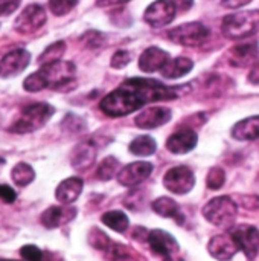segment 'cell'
Masks as SVG:
<instances>
[{"label": "cell", "mask_w": 259, "mask_h": 261, "mask_svg": "<svg viewBox=\"0 0 259 261\" xmlns=\"http://www.w3.org/2000/svg\"><path fill=\"white\" fill-rule=\"evenodd\" d=\"M64 50H66V43L64 41H56V43H53V44H50V46H47L44 49V52L38 57V63L43 66V64L58 61L64 55Z\"/></svg>", "instance_id": "83f0119b"}, {"label": "cell", "mask_w": 259, "mask_h": 261, "mask_svg": "<svg viewBox=\"0 0 259 261\" xmlns=\"http://www.w3.org/2000/svg\"><path fill=\"white\" fill-rule=\"evenodd\" d=\"M15 199H17V194L11 187L0 185V200H3L5 203H12L15 202Z\"/></svg>", "instance_id": "8d00e7d4"}, {"label": "cell", "mask_w": 259, "mask_h": 261, "mask_svg": "<svg viewBox=\"0 0 259 261\" xmlns=\"http://www.w3.org/2000/svg\"><path fill=\"white\" fill-rule=\"evenodd\" d=\"M172 118V112L166 107H150L143 112H140L136 119L134 124L139 128H157L160 125H165L166 122H169Z\"/></svg>", "instance_id": "5bb4252c"}, {"label": "cell", "mask_w": 259, "mask_h": 261, "mask_svg": "<svg viewBox=\"0 0 259 261\" xmlns=\"http://www.w3.org/2000/svg\"><path fill=\"white\" fill-rule=\"evenodd\" d=\"M118 170H119L118 159L113 158V156H108L102 162H99V167L96 170V176H98L99 180H110L111 177L116 176Z\"/></svg>", "instance_id": "f1b7e54d"}, {"label": "cell", "mask_w": 259, "mask_h": 261, "mask_svg": "<svg viewBox=\"0 0 259 261\" xmlns=\"http://www.w3.org/2000/svg\"><path fill=\"white\" fill-rule=\"evenodd\" d=\"M192 67H194V63L189 58L177 57L174 60H168L166 64L160 69V72H162V75L165 78L176 80V78H180V76L188 75L192 70Z\"/></svg>", "instance_id": "603a6c76"}, {"label": "cell", "mask_w": 259, "mask_h": 261, "mask_svg": "<svg viewBox=\"0 0 259 261\" xmlns=\"http://www.w3.org/2000/svg\"><path fill=\"white\" fill-rule=\"evenodd\" d=\"M82 187H84V184L79 177H69L58 185V188L55 191V197L60 203L70 205L81 196Z\"/></svg>", "instance_id": "44dd1931"}, {"label": "cell", "mask_w": 259, "mask_h": 261, "mask_svg": "<svg viewBox=\"0 0 259 261\" xmlns=\"http://www.w3.org/2000/svg\"><path fill=\"white\" fill-rule=\"evenodd\" d=\"M176 8L169 0H156L145 11V21L153 28H163L176 17Z\"/></svg>", "instance_id": "30bf717a"}, {"label": "cell", "mask_w": 259, "mask_h": 261, "mask_svg": "<svg viewBox=\"0 0 259 261\" xmlns=\"http://www.w3.org/2000/svg\"><path fill=\"white\" fill-rule=\"evenodd\" d=\"M179 87H169L151 78H130L116 90L108 93L99 104L101 110L111 116H127L140 110L150 102L174 99L179 96Z\"/></svg>", "instance_id": "6da1fadb"}, {"label": "cell", "mask_w": 259, "mask_h": 261, "mask_svg": "<svg viewBox=\"0 0 259 261\" xmlns=\"http://www.w3.org/2000/svg\"><path fill=\"white\" fill-rule=\"evenodd\" d=\"M89 242H90V245L93 248L101 249V251H107L108 246L111 245V240L102 231H98V229H92V234L89 237Z\"/></svg>", "instance_id": "1f68e13d"}, {"label": "cell", "mask_w": 259, "mask_h": 261, "mask_svg": "<svg viewBox=\"0 0 259 261\" xmlns=\"http://www.w3.org/2000/svg\"><path fill=\"white\" fill-rule=\"evenodd\" d=\"M147 240H148V245H150L151 251L156 252L157 255H162L163 258L171 257L174 252L179 251L177 240L171 234H168L166 231L154 229L147 236Z\"/></svg>", "instance_id": "9a60e30c"}, {"label": "cell", "mask_w": 259, "mask_h": 261, "mask_svg": "<svg viewBox=\"0 0 259 261\" xmlns=\"http://www.w3.org/2000/svg\"><path fill=\"white\" fill-rule=\"evenodd\" d=\"M131 61V54L128 50H116L114 55L111 57V67L114 69H122Z\"/></svg>", "instance_id": "836d02e7"}, {"label": "cell", "mask_w": 259, "mask_h": 261, "mask_svg": "<svg viewBox=\"0 0 259 261\" xmlns=\"http://www.w3.org/2000/svg\"><path fill=\"white\" fill-rule=\"evenodd\" d=\"M127 2H130V0H98L96 3L99 6H111V5H122Z\"/></svg>", "instance_id": "b9f144b4"}, {"label": "cell", "mask_w": 259, "mask_h": 261, "mask_svg": "<svg viewBox=\"0 0 259 261\" xmlns=\"http://www.w3.org/2000/svg\"><path fill=\"white\" fill-rule=\"evenodd\" d=\"M250 2H252V0H221L223 6L231 8V9H237V8L246 6V5H249Z\"/></svg>", "instance_id": "ab89813d"}, {"label": "cell", "mask_w": 259, "mask_h": 261, "mask_svg": "<svg viewBox=\"0 0 259 261\" xmlns=\"http://www.w3.org/2000/svg\"><path fill=\"white\" fill-rule=\"evenodd\" d=\"M163 185L168 191L174 194H188L195 185V176L189 167H174L166 171L163 177Z\"/></svg>", "instance_id": "ba28073f"}, {"label": "cell", "mask_w": 259, "mask_h": 261, "mask_svg": "<svg viewBox=\"0 0 259 261\" xmlns=\"http://www.w3.org/2000/svg\"><path fill=\"white\" fill-rule=\"evenodd\" d=\"M82 40L85 41V44L89 47H98L102 44V34H99L96 31H90L82 37Z\"/></svg>", "instance_id": "d590c367"}, {"label": "cell", "mask_w": 259, "mask_h": 261, "mask_svg": "<svg viewBox=\"0 0 259 261\" xmlns=\"http://www.w3.org/2000/svg\"><path fill=\"white\" fill-rule=\"evenodd\" d=\"M31 61V54L26 49H14L0 60V76L11 78L21 73Z\"/></svg>", "instance_id": "8fae6325"}, {"label": "cell", "mask_w": 259, "mask_h": 261, "mask_svg": "<svg viewBox=\"0 0 259 261\" xmlns=\"http://www.w3.org/2000/svg\"><path fill=\"white\" fill-rule=\"evenodd\" d=\"M20 255L26 261H43V252L34 246V245H26L20 249Z\"/></svg>", "instance_id": "d6a6232c"}, {"label": "cell", "mask_w": 259, "mask_h": 261, "mask_svg": "<svg viewBox=\"0 0 259 261\" xmlns=\"http://www.w3.org/2000/svg\"><path fill=\"white\" fill-rule=\"evenodd\" d=\"M128 148H130L131 154L145 158V156H151V154L156 153L157 144L151 136H137L136 139L131 141Z\"/></svg>", "instance_id": "d4e9b609"}, {"label": "cell", "mask_w": 259, "mask_h": 261, "mask_svg": "<svg viewBox=\"0 0 259 261\" xmlns=\"http://www.w3.org/2000/svg\"><path fill=\"white\" fill-rule=\"evenodd\" d=\"M232 136L238 141H255L259 138V115L240 121L232 128Z\"/></svg>", "instance_id": "7402d4cb"}, {"label": "cell", "mask_w": 259, "mask_h": 261, "mask_svg": "<svg viewBox=\"0 0 259 261\" xmlns=\"http://www.w3.org/2000/svg\"><path fill=\"white\" fill-rule=\"evenodd\" d=\"M241 205H243L246 210H258L259 197L258 196H243V197H241Z\"/></svg>", "instance_id": "74e56055"}, {"label": "cell", "mask_w": 259, "mask_h": 261, "mask_svg": "<svg viewBox=\"0 0 259 261\" xmlns=\"http://www.w3.org/2000/svg\"><path fill=\"white\" fill-rule=\"evenodd\" d=\"M197 133L192 128H180L172 133L166 141V148L174 154H185L195 148L197 145Z\"/></svg>", "instance_id": "2e32d148"}, {"label": "cell", "mask_w": 259, "mask_h": 261, "mask_svg": "<svg viewBox=\"0 0 259 261\" xmlns=\"http://www.w3.org/2000/svg\"><path fill=\"white\" fill-rule=\"evenodd\" d=\"M0 261H17V260H8V258H0Z\"/></svg>", "instance_id": "7bdbcfd3"}, {"label": "cell", "mask_w": 259, "mask_h": 261, "mask_svg": "<svg viewBox=\"0 0 259 261\" xmlns=\"http://www.w3.org/2000/svg\"><path fill=\"white\" fill-rule=\"evenodd\" d=\"M221 31L229 40H244L255 35L259 32V9L226 15L221 23Z\"/></svg>", "instance_id": "3957f363"}, {"label": "cell", "mask_w": 259, "mask_h": 261, "mask_svg": "<svg viewBox=\"0 0 259 261\" xmlns=\"http://www.w3.org/2000/svg\"><path fill=\"white\" fill-rule=\"evenodd\" d=\"M249 80H250L252 83L259 84V63L253 64V67H252V70H250V75H249Z\"/></svg>", "instance_id": "60d3db41"}, {"label": "cell", "mask_w": 259, "mask_h": 261, "mask_svg": "<svg viewBox=\"0 0 259 261\" xmlns=\"http://www.w3.org/2000/svg\"><path fill=\"white\" fill-rule=\"evenodd\" d=\"M259 55V46L256 41H247V43H240L237 46H234L229 52H227V60L232 66L237 67H244L249 66L252 63H255V60Z\"/></svg>", "instance_id": "e0dca14e"}, {"label": "cell", "mask_w": 259, "mask_h": 261, "mask_svg": "<svg viewBox=\"0 0 259 261\" xmlns=\"http://www.w3.org/2000/svg\"><path fill=\"white\" fill-rule=\"evenodd\" d=\"M76 217V210L72 206H50L41 214V225L47 229L60 228Z\"/></svg>", "instance_id": "ac0fdd59"}, {"label": "cell", "mask_w": 259, "mask_h": 261, "mask_svg": "<svg viewBox=\"0 0 259 261\" xmlns=\"http://www.w3.org/2000/svg\"><path fill=\"white\" fill-rule=\"evenodd\" d=\"M176 11H188L192 5H194V0H169Z\"/></svg>", "instance_id": "f35d334b"}, {"label": "cell", "mask_w": 259, "mask_h": 261, "mask_svg": "<svg viewBox=\"0 0 259 261\" xmlns=\"http://www.w3.org/2000/svg\"><path fill=\"white\" fill-rule=\"evenodd\" d=\"M231 236L235 240L238 249H241L249 260L256 258L259 252V231L255 226L240 225L232 229Z\"/></svg>", "instance_id": "9c48e42d"}, {"label": "cell", "mask_w": 259, "mask_h": 261, "mask_svg": "<svg viewBox=\"0 0 259 261\" xmlns=\"http://www.w3.org/2000/svg\"><path fill=\"white\" fill-rule=\"evenodd\" d=\"M70 161H72V167L75 170H78V171L89 170L95 164V161H96V147L93 145L92 141L79 142L73 148Z\"/></svg>", "instance_id": "ffe728a7"}, {"label": "cell", "mask_w": 259, "mask_h": 261, "mask_svg": "<svg viewBox=\"0 0 259 261\" xmlns=\"http://www.w3.org/2000/svg\"><path fill=\"white\" fill-rule=\"evenodd\" d=\"M153 173V164L150 162H133L124 167L118 173V182L124 187H136L145 182Z\"/></svg>", "instance_id": "7c38bea8"}, {"label": "cell", "mask_w": 259, "mask_h": 261, "mask_svg": "<svg viewBox=\"0 0 259 261\" xmlns=\"http://www.w3.org/2000/svg\"><path fill=\"white\" fill-rule=\"evenodd\" d=\"M102 223L105 226H108L110 229L116 231V232H125L128 229V225H130V220L127 217L125 213L122 211H108L102 216Z\"/></svg>", "instance_id": "484cf974"}, {"label": "cell", "mask_w": 259, "mask_h": 261, "mask_svg": "<svg viewBox=\"0 0 259 261\" xmlns=\"http://www.w3.org/2000/svg\"><path fill=\"white\" fill-rule=\"evenodd\" d=\"M46 23V11L41 5L32 3L26 6L14 21V29L18 34L29 35L37 32Z\"/></svg>", "instance_id": "52a82bcc"}, {"label": "cell", "mask_w": 259, "mask_h": 261, "mask_svg": "<svg viewBox=\"0 0 259 261\" xmlns=\"http://www.w3.org/2000/svg\"><path fill=\"white\" fill-rule=\"evenodd\" d=\"M21 0H0V17L11 15L18 6Z\"/></svg>", "instance_id": "e575fe53"}, {"label": "cell", "mask_w": 259, "mask_h": 261, "mask_svg": "<svg viewBox=\"0 0 259 261\" xmlns=\"http://www.w3.org/2000/svg\"><path fill=\"white\" fill-rule=\"evenodd\" d=\"M153 211L162 217L166 219H176L177 222L182 223L183 217L180 216V208L177 205L176 200L169 199V197H159L153 202Z\"/></svg>", "instance_id": "cb8c5ba5"}, {"label": "cell", "mask_w": 259, "mask_h": 261, "mask_svg": "<svg viewBox=\"0 0 259 261\" xmlns=\"http://www.w3.org/2000/svg\"><path fill=\"white\" fill-rule=\"evenodd\" d=\"M209 254L218 261H229L238 252V246L231 234H218L211 239L208 245Z\"/></svg>", "instance_id": "4fadbf2b"}, {"label": "cell", "mask_w": 259, "mask_h": 261, "mask_svg": "<svg viewBox=\"0 0 259 261\" xmlns=\"http://www.w3.org/2000/svg\"><path fill=\"white\" fill-rule=\"evenodd\" d=\"M76 67L70 61H53L43 64L38 72H34L23 81V87L27 92H40L46 87L63 90L75 81Z\"/></svg>", "instance_id": "7a4b0ae2"}, {"label": "cell", "mask_w": 259, "mask_h": 261, "mask_svg": "<svg viewBox=\"0 0 259 261\" xmlns=\"http://www.w3.org/2000/svg\"><path fill=\"white\" fill-rule=\"evenodd\" d=\"M205 219L220 228H227L234 225L238 216V205L234 199L227 196H220L209 200L203 208Z\"/></svg>", "instance_id": "5b68a950"}, {"label": "cell", "mask_w": 259, "mask_h": 261, "mask_svg": "<svg viewBox=\"0 0 259 261\" xmlns=\"http://www.w3.org/2000/svg\"><path fill=\"white\" fill-rule=\"evenodd\" d=\"M166 35L171 41L180 46L195 47V46L203 44L208 40L209 29L200 21H192V23H185V24L169 29Z\"/></svg>", "instance_id": "8992f818"}, {"label": "cell", "mask_w": 259, "mask_h": 261, "mask_svg": "<svg viewBox=\"0 0 259 261\" xmlns=\"http://www.w3.org/2000/svg\"><path fill=\"white\" fill-rule=\"evenodd\" d=\"M168 60H169L168 52H165V50L160 49V47L151 46V47L145 49V50L142 52V55L139 57V69H140L142 72L153 73V72L160 70V69L166 64Z\"/></svg>", "instance_id": "d6986e66"}, {"label": "cell", "mask_w": 259, "mask_h": 261, "mask_svg": "<svg viewBox=\"0 0 259 261\" xmlns=\"http://www.w3.org/2000/svg\"><path fill=\"white\" fill-rule=\"evenodd\" d=\"M11 179L14 180L15 185H18V187H26V185H29V184L35 179V171H34V168H32L29 164L20 162V164H17V165L12 168V171H11Z\"/></svg>", "instance_id": "4316f807"}, {"label": "cell", "mask_w": 259, "mask_h": 261, "mask_svg": "<svg viewBox=\"0 0 259 261\" xmlns=\"http://www.w3.org/2000/svg\"><path fill=\"white\" fill-rule=\"evenodd\" d=\"M53 115V107L46 102H35L23 109L20 116L14 121L12 127L9 128L14 133L24 135V133H32L43 125L47 124V121Z\"/></svg>", "instance_id": "277c9868"}, {"label": "cell", "mask_w": 259, "mask_h": 261, "mask_svg": "<svg viewBox=\"0 0 259 261\" xmlns=\"http://www.w3.org/2000/svg\"><path fill=\"white\" fill-rule=\"evenodd\" d=\"M224 182H226V173L220 167H214L206 177V185L209 190H220L224 185Z\"/></svg>", "instance_id": "4dcf8cb0"}, {"label": "cell", "mask_w": 259, "mask_h": 261, "mask_svg": "<svg viewBox=\"0 0 259 261\" xmlns=\"http://www.w3.org/2000/svg\"><path fill=\"white\" fill-rule=\"evenodd\" d=\"M78 0H49V9L53 15H66L69 14L75 6Z\"/></svg>", "instance_id": "f546056e"}]
</instances>
